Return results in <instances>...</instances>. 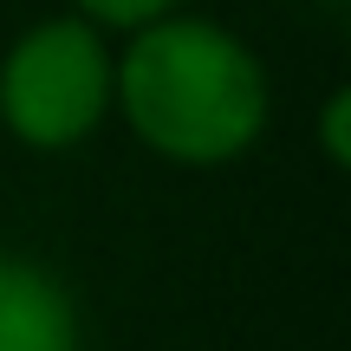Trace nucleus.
<instances>
[{
    "label": "nucleus",
    "mask_w": 351,
    "mask_h": 351,
    "mask_svg": "<svg viewBox=\"0 0 351 351\" xmlns=\"http://www.w3.org/2000/svg\"><path fill=\"white\" fill-rule=\"evenodd\" d=\"M111 117L169 169H228L274 124V78L234 26L182 7L124 33Z\"/></svg>",
    "instance_id": "nucleus-1"
},
{
    "label": "nucleus",
    "mask_w": 351,
    "mask_h": 351,
    "mask_svg": "<svg viewBox=\"0 0 351 351\" xmlns=\"http://www.w3.org/2000/svg\"><path fill=\"white\" fill-rule=\"evenodd\" d=\"M117 46L78 13H46L20 26L0 52V130L20 150L59 156L111 124Z\"/></svg>",
    "instance_id": "nucleus-2"
},
{
    "label": "nucleus",
    "mask_w": 351,
    "mask_h": 351,
    "mask_svg": "<svg viewBox=\"0 0 351 351\" xmlns=\"http://www.w3.org/2000/svg\"><path fill=\"white\" fill-rule=\"evenodd\" d=\"M0 351H85L72 287L13 247H0Z\"/></svg>",
    "instance_id": "nucleus-3"
},
{
    "label": "nucleus",
    "mask_w": 351,
    "mask_h": 351,
    "mask_svg": "<svg viewBox=\"0 0 351 351\" xmlns=\"http://www.w3.org/2000/svg\"><path fill=\"white\" fill-rule=\"evenodd\" d=\"M189 0H65V13L91 20L98 33H137V26L163 20V13H182Z\"/></svg>",
    "instance_id": "nucleus-4"
},
{
    "label": "nucleus",
    "mask_w": 351,
    "mask_h": 351,
    "mask_svg": "<svg viewBox=\"0 0 351 351\" xmlns=\"http://www.w3.org/2000/svg\"><path fill=\"white\" fill-rule=\"evenodd\" d=\"M345 117H351V91H326V104H319V130H326V163L345 169L351 163V143H345Z\"/></svg>",
    "instance_id": "nucleus-5"
}]
</instances>
